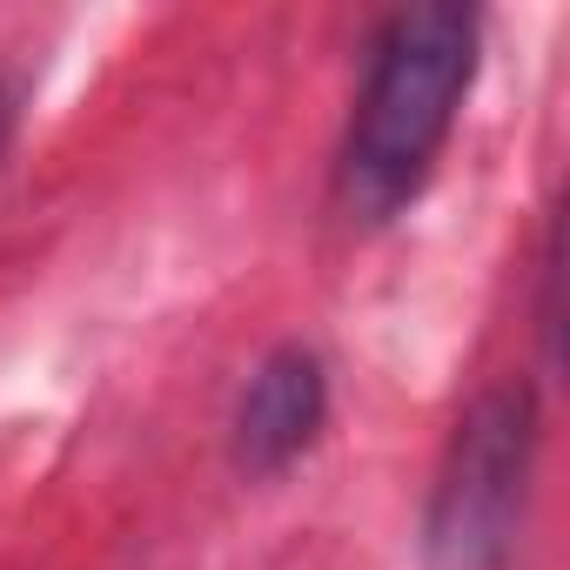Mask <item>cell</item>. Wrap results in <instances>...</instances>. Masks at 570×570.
<instances>
[{"instance_id":"6da1fadb","label":"cell","mask_w":570,"mask_h":570,"mask_svg":"<svg viewBox=\"0 0 570 570\" xmlns=\"http://www.w3.org/2000/svg\"><path fill=\"white\" fill-rule=\"evenodd\" d=\"M476 48L483 28L470 8H450V0H423V8H403L370 61V81L356 95L343 155H336V202L350 222H390L403 215L423 181L436 175L456 115L470 101L476 81Z\"/></svg>"},{"instance_id":"7a4b0ae2","label":"cell","mask_w":570,"mask_h":570,"mask_svg":"<svg viewBox=\"0 0 570 570\" xmlns=\"http://www.w3.org/2000/svg\"><path fill=\"white\" fill-rule=\"evenodd\" d=\"M537 470V390L497 383L483 390L436 463V490L423 510V570H503L523 530Z\"/></svg>"},{"instance_id":"3957f363","label":"cell","mask_w":570,"mask_h":570,"mask_svg":"<svg viewBox=\"0 0 570 570\" xmlns=\"http://www.w3.org/2000/svg\"><path fill=\"white\" fill-rule=\"evenodd\" d=\"M330 423V370L309 343H282L255 363V376L235 396V423H228V456L248 483L282 476L296 456L316 450Z\"/></svg>"},{"instance_id":"277c9868","label":"cell","mask_w":570,"mask_h":570,"mask_svg":"<svg viewBox=\"0 0 570 570\" xmlns=\"http://www.w3.org/2000/svg\"><path fill=\"white\" fill-rule=\"evenodd\" d=\"M8 141H14V108H8V95H0V168H8Z\"/></svg>"}]
</instances>
